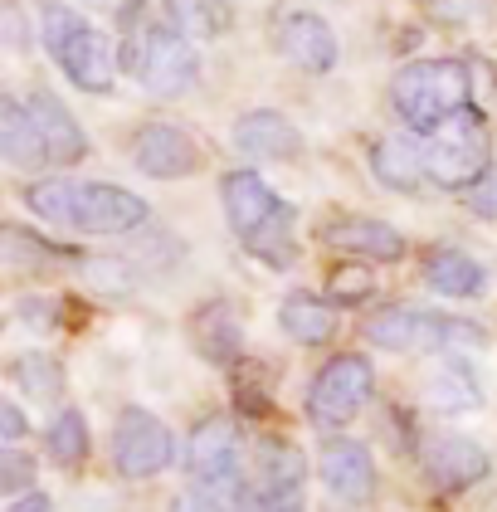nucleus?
<instances>
[{
  "mask_svg": "<svg viewBox=\"0 0 497 512\" xmlns=\"http://www.w3.org/2000/svg\"><path fill=\"white\" fill-rule=\"evenodd\" d=\"M371 293H376L371 269H361V264H342V269H332V298H337V303H366Z\"/></svg>",
  "mask_w": 497,
  "mask_h": 512,
  "instance_id": "nucleus-32",
  "label": "nucleus"
},
{
  "mask_svg": "<svg viewBox=\"0 0 497 512\" xmlns=\"http://www.w3.org/2000/svg\"><path fill=\"white\" fill-rule=\"evenodd\" d=\"M10 381H15V386H20L25 395L54 400V395L64 391V366H59L54 356H44V352H25V356H15V366H10Z\"/></svg>",
  "mask_w": 497,
  "mask_h": 512,
  "instance_id": "nucleus-27",
  "label": "nucleus"
},
{
  "mask_svg": "<svg viewBox=\"0 0 497 512\" xmlns=\"http://www.w3.org/2000/svg\"><path fill=\"white\" fill-rule=\"evenodd\" d=\"M74 196H78V181L54 176V181H35V186L25 191V205L35 210L39 220H49V225H64V230H69V220H74Z\"/></svg>",
  "mask_w": 497,
  "mask_h": 512,
  "instance_id": "nucleus-28",
  "label": "nucleus"
},
{
  "mask_svg": "<svg viewBox=\"0 0 497 512\" xmlns=\"http://www.w3.org/2000/svg\"><path fill=\"white\" fill-rule=\"evenodd\" d=\"M191 337L200 356L205 361H215V366H230L234 356H239V342H244V327H239V313H234L230 303H205L191 322Z\"/></svg>",
  "mask_w": 497,
  "mask_h": 512,
  "instance_id": "nucleus-20",
  "label": "nucleus"
},
{
  "mask_svg": "<svg viewBox=\"0 0 497 512\" xmlns=\"http://www.w3.org/2000/svg\"><path fill=\"white\" fill-rule=\"evenodd\" d=\"M171 512H220V508H215V503H210V498L195 488V493H181V498L171 503Z\"/></svg>",
  "mask_w": 497,
  "mask_h": 512,
  "instance_id": "nucleus-38",
  "label": "nucleus"
},
{
  "mask_svg": "<svg viewBox=\"0 0 497 512\" xmlns=\"http://www.w3.org/2000/svg\"><path fill=\"white\" fill-rule=\"evenodd\" d=\"M152 15H147V5L142 0H132L122 15H117V64L127 69V74H137L142 79V64H147V44H152Z\"/></svg>",
  "mask_w": 497,
  "mask_h": 512,
  "instance_id": "nucleus-25",
  "label": "nucleus"
},
{
  "mask_svg": "<svg viewBox=\"0 0 497 512\" xmlns=\"http://www.w3.org/2000/svg\"><path fill=\"white\" fill-rule=\"evenodd\" d=\"M322 483H327V493H332L337 503H351V508L371 503L376 488H381L371 449H366L361 439H332V444L322 449Z\"/></svg>",
  "mask_w": 497,
  "mask_h": 512,
  "instance_id": "nucleus-10",
  "label": "nucleus"
},
{
  "mask_svg": "<svg viewBox=\"0 0 497 512\" xmlns=\"http://www.w3.org/2000/svg\"><path fill=\"white\" fill-rule=\"evenodd\" d=\"M371 166H376V181L390 186V191H420L429 166H424V147H415L410 137H385L371 152Z\"/></svg>",
  "mask_w": 497,
  "mask_h": 512,
  "instance_id": "nucleus-23",
  "label": "nucleus"
},
{
  "mask_svg": "<svg viewBox=\"0 0 497 512\" xmlns=\"http://www.w3.org/2000/svg\"><path fill=\"white\" fill-rule=\"evenodd\" d=\"M390 103L405 118L410 132L429 137L439 122H449L454 113L473 108V74L459 59H420L405 64L395 83H390Z\"/></svg>",
  "mask_w": 497,
  "mask_h": 512,
  "instance_id": "nucleus-1",
  "label": "nucleus"
},
{
  "mask_svg": "<svg viewBox=\"0 0 497 512\" xmlns=\"http://www.w3.org/2000/svg\"><path fill=\"white\" fill-rule=\"evenodd\" d=\"M220 200H225V220H230V230L239 239H254L283 210V200L268 191V181L259 171H230L220 181Z\"/></svg>",
  "mask_w": 497,
  "mask_h": 512,
  "instance_id": "nucleus-13",
  "label": "nucleus"
},
{
  "mask_svg": "<svg viewBox=\"0 0 497 512\" xmlns=\"http://www.w3.org/2000/svg\"><path fill=\"white\" fill-rule=\"evenodd\" d=\"M463 196H468V210H473V215L497 220V161L473 181V186H468V191H463Z\"/></svg>",
  "mask_w": 497,
  "mask_h": 512,
  "instance_id": "nucleus-33",
  "label": "nucleus"
},
{
  "mask_svg": "<svg viewBox=\"0 0 497 512\" xmlns=\"http://www.w3.org/2000/svg\"><path fill=\"white\" fill-rule=\"evenodd\" d=\"M0 157L10 161L15 171L54 166V161H49V147H44V137H39V122L30 118L25 98H15V93L0 98Z\"/></svg>",
  "mask_w": 497,
  "mask_h": 512,
  "instance_id": "nucleus-17",
  "label": "nucleus"
},
{
  "mask_svg": "<svg viewBox=\"0 0 497 512\" xmlns=\"http://www.w3.org/2000/svg\"><path fill=\"white\" fill-rule=\"evenodd\" d=\"M424 166H429V181L444 191H468L493 166L488 161V127L478 118V108H463L424 137Z\"/></svg>",
  "mask_w": 497,
  "mask_h": 512,
  "instance_id": "nucleus-3",
  "label": "nucleus"
},
{
  "mask_svg": "<svg viewBox=\"0 0 497 512\" xmlns=\"http://www.w3.org/2000/svg\"><path fill=\"white\" fill-rule=\"evenodd\" d=\"M234 147L254 161H293L303 152V132L273 108H254L234 122Z\"/></svg>",
  "mask_w": 497,
  "mask_h": 512,
  "instance_id": "nucleus-14",
  "label": "nucleus"
},
{
  "mask_svg": "<svg viewBox=\"0 0 497 512\" xmlns=\"http://www.w3.org/2000/svg\"><path fill=\"white\" fill-rule=\"evenodd\" d=\"M39 40L54 54V64L69 74L74 88H83V93H108L113 88L122 64H117V54L108 49V35H98L74 5L49 0L44 15H39Z\"/></svg>",
  "mask_w": 497,
  "mask_h": 512,
  "instance_id": "nucleus-2",
  "label": "nucleus"
},
{
  "mask_svg": "<svg viewBox=\"0 0 497 512\" xmlns=\"http://www.w3.org/2000/svg\"><path fill=\"white\" fill-rule=\"evenodd\" d=\"M249 244V254H259L264 264H273V269H283V264H293V210L283 205L273 220H268L264 230L254 239H244Z\"/></svg>",
  "mask_w": 497,
  "mask_h": 512,
  "instance_id": "nucleus-30",
  "label": "nucleus"
},
{
  "mask_svg": "<svg viewBox=\"0 0 497 512\" xmlns=\"http://www.w3.org/2000/svg\"><path fill=\"white\" fill-rule=\"evenodd\" d=\"M30 478H35V464H30L20 449H5V454H0V488H5V493H25Z\"/></svg>",
  "mask_w": 497,
  "mask_h": 512,
  "instance_id": "nucleus-34",
  "label": "nucleus"
},
{
  "mask_svg": "<svg viewBox=\"0 0 497 512\" xmlns=\"http://www.w3.org/2000/svg\"><path fill=\"white\" fill-rule=\"evenodd\" d=\"M195 74H200V59H195L191 40L171 20H156L152 44H147V64H142V83L156 98H181L195 83Z\"/></svg>",
  "mask_w": 497,
  "mask_h": 512,
  "instance_id": "nucleus-9",
  "label": "nucleus"
},
{
  "mask_svg": "<svg viewBox=\"0 0 497 512\" xmlns=\"http://www.w3.org/2000/svg\"><path fill=\"white\" fill-rule=\"evenodd\" d=\"M327 244H337L356 259H381V264H395L405 254V235L385 220H342L327 230Z\"/></svg>",
  "mask_w": 497,
  "mask_h": 512,
  "instance_id": "nucleus-18",
  "label": "nucleus"
},
{
  "mask_svg": "<svg viewBox=\"0 0 497 512\" xmlns=\"http://www.w3.org/2000/svg\"><path fill=\"white\" fill-rule=\"evenodd\" d=\"M166 20L186 40H220L234 25V0H166Z\"/></svg>",
  "mask_w": 497,
  "mask_h": 512,
  "instance_id": "nucleus-24",
  "label": "nucleus"
},
{
  "mask_svg": "<svg viewBox=\"0 0 497 512\" xmlns=\"http://www.w3.org/2000/svg\"><path fill=\"white\" fill-rule=\"evenodd\" d=\"M44 449H49V459L59 469H78L88 459V420L78 410H59L49 434H44Z\"/></svg>",
  "mask_w": 497,
  "mask_h": 512,
  "instance_id": "nucleus-26",
  "label": "nucleus"
},
{
  "mask_svg": "<svg viewBox=\"0 0 497 512\" xmlns=\"http://www.w3.org/2000/svg\"><path fill=\"white\" fill-rule=\"evenodd\" d=\"M424 283L434 288V293H444V298H478L483 293V264L473 259V254H463V249H434L429 259H424Z\"/></svg>",
  "mask_w": 497,
  "mask_h": 512,
  "instance_id": "nucleus-21",
  "label": "nucleus"
},
{
  "mask_svg": "<svg viewBox=\"0 0 497 512\" xmlns=\"http://www.w3.org/2000/svg\"><path fill=\"white\" fill-rule=\"evenodd\" d=\"M254 483L264 488L268 498H303V478H307V459L293 449V444H283V439H264L259 444V454H254Z\"/></svg>",
  "mask_w": 497,
  "mask_h": 512,
  "instance_id": "nucleus-19",
  "label": "nucleus"
},
{
  "mask_svg": "<svg viewBox=\"0 0 497 512\" xmlns=\"http://www.w3.org/2000/svg\"><path fill=\"white\" fill-rule=\"evenodd\" d=\"M278 44L303 74H332L337 69V35L312 10H283L278 15Z\"/></svg>",
  "mask_w": 497,
  "mask_h": 512,
  "instance_id": "nucleus-12",
  "label": "nucleus"
},
{
  "mask_svg": "<svg viewBox=\"0 0 497 512\" xmlns=\"http://www.w3.org/2000/svg\"><path fill=\"white\" fill-rule=\"evenodd\" d=\"M488 469H493L488 449L473 444V439H463V434H439V439L424 444V478H429L434 488H444V493L483 483Z\"/></svg>",
  "mask_w": 497,
  "mask_h": 512,
  "instance_id": "nucleus-11",
  "label": "nucleus"
},
{
  "mask_svg": "<svg viewBox=\"0 0 497 512\" xmlns=\"http://www.w3.org/2000/svg\"><path fill=\"white\" fill-rule=\"evenodd\" d=\"M176 459V439L152 410L127 405L113 425V464L122 478H156Z\"/></svg>",
  "mask_w": 497,
  "mask_h": 512,
  "instance_id": "nucleus-6",
  "label": "nucleus"
},
{
  "mask_svg": "<svg viewBox=\"0 0 497 512\" xmlns=\"http://www.w3.org/2000/svg\"><path fill=\"white\" fill-rule=\"evenodd\" d=\"M20 317H25L30 327H54V303H49V298H25V303H20Z\"/></svg>",
  "mask_w": 497,
  "mask_h": 512,
  "instance_id": "nucleus-36",
  "label": "nucleus"
},
{
  "mask_svg": "<svg viewBox=\"0 0 497 512\" xmlns=\"http://www.w3.org/2000/svg\"><path fill=\"white\" fill-rule=\"evenodd\" d=\"M186 469H191L195 488H200L215 508L234 512L244 483H249V478H239V425L225 420V415L195 425L191 444H186Z\"/></svg>",
  "mask_w": 497,
  "mask_h": 512,
  "instance_id": "nucleus-4",
  "label": "nucleus"
},
{
  "mask_svg": "<svg viewBox=\"0 0 497 512\" xmlns=\"http://www.w3.org/2000/svg\"><path fill=\"white\" fill-rule=\"evenodd\" d=\"M439 313H415V308H385L366 322V342L385 352H439Z\"/></svg>",
  "mask_w": 497,
  "mask_h": 512,
  "instance_id": "nucleus-16",
  "label": "nucleus"
},
{
  "mask_svg": "<svg viewBox=\"0 0 497 512\" xmlns=\"http://www.w3.org/2000/svg\"><path fill=\"white\" fill-rule=\"evenodd\" d=\"M147 215L152 210L137 191H122L108 181H78L69 230H78V235H127V230L147 225Z\"/></svg>",
  "mask_w": 497,
  "mask_h": 512,
  "instance_id": "nucleus-7",
  "label": "nucleus"
},
{
  "mask_svg": "<svg viewBox=\"0 0 497 512\" xmlns=\"http://www.w3.org/2000/svg\"><path fill=\"white\" fill-rule=\"evenodd\" d=\"M5 259L10 264H49V259H59V249L49 239L25 235L20 225H5Z\"/></svg>",
  "mask_w": 497,
  "mask_h": 512,
  "instance_id": "nucleus-31",
  "label": "nucleus"
},
{
  "mask_svg": "<svg viewBox=\"0 0 497 512\" xmlns=\"http://www.w3.org/2000/svg\"><path fill=\"white\" fill-rule=\"evenodd\" d=\"M371 391H376V371H371L366 356H356V352L332 356V361L312 376L307 415H312V425H322V430H342V425H351V420L361 415V405L371 400Z\"/></svg>",
  "mask_w": 497,
  "mask_h": 512,
  "instance_id": "nucleus-5",
  "label": "nucleus"
},
{
  "mask_svg": "<svg viewBox=\"0 0 497 512\" xmlns=\"http://www.w3.org/2000/svg\"><path fill=\"white\" fill-rule=\"evenodd\" d=\"M0 20H5V44H10V49H25V44H30L25 20H20V10H15V5H5V15H0Z\"/></svg>",
  "mask_w": 497,
  "mask_h": 512,
  "instance_id": "nucleus-37",
  "label": "nucleus"
},
{
  "mask_svg": "<svg viewBox=\"0 0 497 512\" xmlns=\"http://www.w3.org/2000/svg\"><path fill=\"white\" fill-rule=\"evenodd\" d=\"M278 512H307L303 498H288V503H278Z\"/></svg>",
  "mask_w": 497,
  "mask_h": 512,
  "instance_id": "nucleus-40",
  "label": "nucleus"
},
{
  "mask_svg": "<svg viewBox=\"0 0 497 512\" xmlns=\"http://www.w3.org/2000/svg\"><path fill=\"white\" fill-rule=\"evenodd\" d=\"M49 508H54V503H49V493H39V488H35V493L15 498V503H10L5 512H49Z\"/></svg>",
  "mask_w": 497,
  "mask_h": 512,
  "instance_id": "nucleus-39",
  "label": "nucleus"
},
{
  "mask_svg": "<svg viewBox=\"0 0 497 512\" xmlns=\"http://www.w3.org/2000/svg\"><path fill=\"white\" fill-rule=\"evenodd\" d=\"M132 166L152 181H181V176L200 171V147L191 132H181L171 122H147L132 137Z\"/></svg>",
  "mask_w": 497,
  "mask_h": 512,
  "instance_id": "nucleus-8",
  "label": "nucleus"
},
{
  "mask_svg": "<svg viewBox=\"0 0 497 512\" xmlns=\"http://www.w3.org/2000/svg\"><path fill=\"white\" fill-rule=\"evenodd\" d=\"M483 400V391L473 386V376L463 366H444L434 381H429V405L444 410V415H459V410H473Z\"/></svg>",
  "mask_w": 497,
  "mask_h": 512,
  "instance_id": "nucleus-29",
  "label": "nucleus"
},
{
  "mask_svg": "<svg viewBox=\"0 0 497 512\" xmlns=\"http://www.w3.org/2000/svg\"><path fill=\"white\" fill-rule=\"evenodd\" d=\"M25 108H30V118L39 122V137H44V147H49V161H54V166H74V161L88 157V137H83V127H78L74 113H69L49 88H35V93L25 98Z\"/></svg>",
  "mask_w": 497,
  "mask_h": 512,
  "instance_id": "nucleus-15",
  "label": "nucleus"
},
{
  "mask_svg": "<svg viewBox=\"0 0 497 512\" xmlns=\"http://www.w3.org/2000/svg\"><path fill=\"white\" fill-rule=\"evenodd\" d=\"M278 322L298 347H322V342L337 337V308L312 298V293H288L283 308H278Z\"/></svg>",
  "mask_w": 497,
  "mask_h": 512,
  "instance_id": "nucleus-22",
  "label": "nucleus"
},
{
  "mask_svg": "<svg viewBox=\"0 0 497 512\" xmlns=\"http://www.w3.org/2000/svg\"><path fill=\"white\" fill-rule=\"evenodd\" d=\"M0 439H5V449H15V444L25 439V415H20V405H15V400H5V405H0Z\"/></svg>",
  "mask_w": 497,
  "mask_h": 512,
  "instance_id": "nucleus-35",
  "label": "nucleus"
}]
</instances>
